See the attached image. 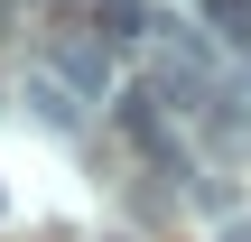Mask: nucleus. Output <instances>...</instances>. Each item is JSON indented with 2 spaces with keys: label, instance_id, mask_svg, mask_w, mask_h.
Returning <instances> with one entry per match:
<instances>
[{
  "label": "nucleus",
  "instance_id": "5",
  "mask_svg": "<svg viewBox=\"0 0 251 242\" xmlns=\"http://www.w3.org/2000/svg\"><path fill=\"white\" fill-rule=\"evenodd\" d=\"M214 242H251V224H224V233H214Z\"/></svg>",
  "mask_w": 251,
  "mask_h": 242
},
{
  "label": "nucleus",
  "instance_id": "3",
  "mask_svg": "<svg viewBox=\"0 0 251 242\" xmlns=\"http://www.w3.org/2000/svg\"><path fill=\"white\" fill-rule=\"evenodd\" d=\"M205 37L233 47V56H251V0H205Z\"/></svg>",
  "mask_w": 251,
  "mask_h": 242
},
{
  "label": "nucleus",
  "instance_id": "6",
  "mask_svg": "<svg viewBox=\"0 0 251 242\" xmlns=\"http://www.w3.org/2000/svg\"><path fill=\"white\" fill-rule=\"evenodd\" d=\"M102 242H130V233H102Z\"/></svg>",
  "mask_w": 251,
  "mask_h": 242
},
{
  "label": "nucleus",
  "instance_id": "7",
  "mask_svg": "<svg viewBox=\"0 0 251 242\" xmlns=\"http://www.w3.org/2000/svg\"><path fill=\"white\" fill-rule=\"evenodd\" d=\"M0 205H9V196H0Z\"/></svg>",
  "mask_w": 251,
  "mask_h": 242
},
{
  "label": "nucleus",
  "instance_id": "2",
  "mask_svg": "<svg viewBox=\"0 0 251 242\" xmlns=\"http://www.w3.org/2000/svg\"><path fill=\"white\" fill-rule=\"evenodd\" d=\"M28 112H37L47 131H75V121H84V93H65L56 75H37V84H28Z\"/></svg>",
  "mask_w": 251,
  "mask_h": 242
},
{
  "label": "nucleus",
  "instance_id": "1",
  "mask_svg": "<svg viewBox=\"0 0 251 242\" xmlns=\"http://www.w3.org/2000/svg\"><path fill=\"white\" fill-rule=\"evenodd\" d=\"M47 75H56L65 93H112V47H102V28H65V37L47 47Z\"/></svg>",
  "mask_w": 251,
  "mask_h": 242
},
{
  "label": "nucleus",
  "instance_id": "4",
  "mask_svg": "<svg viewBox=\"0 0 251 242\" xmlns=\"http://www.w3.org/2000/svg\"><path fill=\"white\" fill-rule=\"evenodd\" d=\"M186 196H196V205H205V215H242V187H233V177H196V187H186Z\"/></svg>",
  "mask_w": 251,
  "mask_h": 242
}]
</instances>
